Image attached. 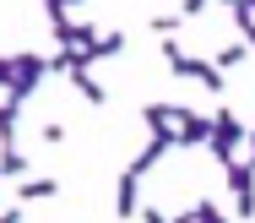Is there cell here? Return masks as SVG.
Here are the masks:
<instances>
[{"mask_svg": "<svg viewBox=\"0 0 255 223\" xmlns=\"http://www.w3.org/2000/svg\"><path fill=\"white\" fill-rule=\"evenodd\" d=\"M245 142H250V125H245L234 109H217V114H212V158H217L223 169L239 158V147H245Z\"/></svg>", "mask_w": 255, "mask_h": 223, "instance_id": "obj_1", "label": "cell"}, {"mask_svg": "<svg viewBox=\"0 0 255 223\" xmlns=\"http://www.w3.org/2000/svg\"><path fill=\"white\" fill-rule=\"evenodd\" d=\"M163 60H168V71H174V76H190V82H201L206 93H223V82H228V76H223V71H217L212 60L185 55V49H179L174 38H163Z\"/></svg>", "mask_w": 255, "mask_h": 223, "instance_id": "obj_2", "label": "cell"}, {"mask_svg": "<svg viewBox=\"0 0 255 223\" xmlns=\"http://www.w3.org/2000/svg\"><path fill=\"white\" fill-rule=\"evenodd\" d=\"M44 76H49V60L44 55H16V82L5 87V98H11V104H27V98L38 93Z\"/></svg>", "mask_w": 255, "mask_h": 223, "instance_id": "obj_3", "label": "cell"}, {"mask_svg": "<svg viewBox=\"0 0 255 223\" xmlns=\"http://www.w3.org/2000/svg\"><path fill=\"white\" fill-rule=\"evenodd\" d=\"M228 191H234V213L255 218V164L250 158H234L228 164Z\"/></svg>", "mask_w": 255, "mask_h": 223, "instance_id": "obj_4", "label": "cell"}, {"mask_svg": "<svg viewBox=\"0 0 255 223\" xmlns=\"http://www.w3.org/2000/svg\"><path fill=\"white\" fill-rule=\"evenodd\" d=\"M201 142H212V114L174 104V147H201Z\"/></svg>", "mask_w": 255, "mask_h": 223, "instance_id": "obj_5", "label": "cell"}, {"mask_svg": "<svg viewBox=\"0 0 255 223\" xmlns=\"http://www.w3.org/2000/svg\"><path fill=\"white\" fill-rule=\"evenodd\" d=\"M54 44L60 49H93L98 44V27H87V22H71V16H54Z\"/></svg>", "mask_w": 255, "mask_h": 223, "instance_id": "obj_6", "label": "cell"}, {"mask_svg": "<svg viewBox=\"0 0 255 223\" xmlns=\"http://www.w3.org/2000/svg\"><path fill=\"white\" fill-rule=\"evenodd\" d=\"M136 213H141V180L125 169L114 180V218H136Z\"/></svg>", "mask_w": 255, "mask_h": 223, "instance_id": "obj_7", "label": "cell"}, {"mask_svg": "<svg viewBox=\"0 0 255 223\" xmlns=\"http://www.w3.org/2000/svg\"><path fill=\"white\" fill-rule=\"evenodd\" d=\"M65 76H71V87H76V93H82L93 109H103V104H109V87H103V82L93 76V71H87V65H71Z\"/></svg>", "mask_w": 255, "mask_h": 223, "instance_id": "obj_8", "label": "cell"}, {"mask_svg": "<svg viewBox=\"0 0 255 223\" xmlns=\"http://www.w3.org/2000/svg\"><path fill=\"white\" fill-rule=\"evenodd\" d=\"M168 147H174V142H168V136H152V142H147V147H141V153H136V158H130V174H136V180H147V174H152L157 164H163V153H168Z\"/></svg>", "mask_w": 255, "mask_h": 223, "instance_id": "obj_9", "label": "cell"}, {"mask_svg": "<svg viewBox=\"0 0 255 223\" xmlns=\"http://www.w3.org/2000/svg\"><path fill=\"white\" fill-rule=\"evenodd\" d=\"M141 120H147V131H152V136H168V142H174V104H147Z\"/></svg>", "mask_w": 255, "mask_h": 223, "instance_id": "obj_10", "label": "cell"}, {"mask_svg": "<svg viewBox=\"0 0 255 223\" xmlns=\"http://www.w3.org/2000/svg\"><path fill=\"white\" fill-rule=\"evenodd\" d=\"M49 196H60V180H22L16 185V202L27 207V202H49Z\"/></svg>", "mask_w": 255, "mask_h": 223, "instance_id": "obj_11", "label": "cell"}, {"mask_svg": "<svg viewBox=\"0 0 255 223\" xmlns=\"http://www.w3.org/2000/svg\"><path fill=\"white\" fill-rule=\"evenodd\" d=\"M120 49H125V33H98V44H93V49H82V60H87V65H98V60L120 55Z\"/></svg>", "mask_w": 255, "mask_h": 223, "instance_id": "obj_12", "label": "cell"}, {"mask_svg": "<svg viewBox=\"0 0 255 223\" xmlns=\"http://www.w3.org/2000/svg\"><path fill=\"white\" fill-rule=\"evenodd\" d=\"M0 180H27V153L0 147Z\"/></svg>", "mask_w": 255, "mask_h": 223, "instance_id": "obj_13", "label": "cell"}, {"mask_svg": "<svg viewBox=\"0 0 255 223\" xmlns=\"http://www.w3.org/2000/svg\"><path fill=\"white\" fill-rule=\"evenodd\" d=\"M16 109L22 104H11V98L0 104V147H16Z\"/></svg>", "mask_w": 255, "mask_h": 223, "instance_id": "obj_14", "label": "cell"}, {"mask_svg": "<svg viewBox=\"0 0 255 223\" xmlns=\"http://www.w3.org/2000/svg\"><path fill=\"white\" fill-rule=\"evenodd\" d=\"M245 55H250V44L239 38V44H228V49H217V55H212V65H217V71H234V65H245Z\"/></svg>", "mask_w": 255, "mask_h": 223, "instance_id": "obj_15", "label": "cell"}, {"mask_svg": "<svg viewBox=\"0 0 255 223\" xmlns=\"http://www.w3.org/2000/svg\"><path fill=\"white\" fill-rule=\"evenodd\" d=\"M234 27H239V38H245V44L255 38V5H250V0H239V5H234Z\"/></svg>", "mask_w": 255, "mask_h": 223, "instance_id": "obj_16", "label": "cell"}, {"mask_svg": "<svg viewBox=\"0 0 255 223\" xmlns=\"http://www.w3.org/2000/svg\"><path fill=\"white\" fill-rule=\"evenodd\" d=\"M179 218H185V223H228L212 202H196V207H190V213H179Z\"/></svg>", "mask_w": 255, "mask_h": 223, "instance_id": "obj_17", "label": "cell"}, {"mask_svg": "<svg viewBox=\"0 0 255 223\" xmlns=\"http://www.w3.org/2000/svg\"><path fill=\"white\" fill-rule=\"evenodd\" d=\"M174 27H179V16H152V33H157V38H174Z\"/></svg>", "mask_w": 255, "mask_h": 223, "instance_id": "obj_18", "label": "cell"}, {"mask_svg": "<svg viewBox=\"0 0 255 223\" xmlns=\"http://www.w3.org/2000/svg\"><path fill=\"white\" fill-rule=\"evenodd\" d=\"M16 82V55H0V87Z\"/></svg>", "mask_w": 255, "mask_h": 223, "instance_id": "obj_19", "label": "cell"}, {"mask_svg": "<svg viewBox=\"0 0 255 223\" xmlns=\"http://www.w3.org/2000/svg\"><path fill=\"white\" fill-rule=\"evenodd\" d=\"M141 218H147V223H185V218H163L157 207H141Z\"/></svg>", "mask_w": 255, "mask_h": 223, "instance_id": "obj_20", "label": "cell"}, {"mask_svg": "<svg viewBox=\"0 0 255 223\" xmlns=\"http://www.w3.org/2000/svg\"><path fill=\"white\" fill-rule=\"evenodd\" d=\"M0 223H22V207H0Z\"/></svg>", "mask_w": 255, "mask_h": 223, "instance_id": "obj_21", "label": "cell"}, {"mask_svg": "<svg viewBox=\"0 0 255 223\" xmlns=\"http://www.w3.org/2000/svg\"><path fill=\"white\" fill-rule=\"evenodd\" d=\"M60 5H65V11H71V5H82V0H60Z\"/></svg>", "mask_w": 255, "mask_h": 223, "instance_id": "obj_22", "label": "cell"}, {"mask_svg": "<svg viewBox=\"0 0 255 223\" xmlns=\"http://www.w3.org/2000/svg\"><path fill=\"white\" fill-rule=\"evenodd\" d=\"M250 164H255V136H250Z\"/></svg>", "mask_w": 255, "mask_h": 223, "instance_id": "obj_23", "label": "cell"}, {"mask_svg": "<svg viewBox=\"0 0 255 223\" xmlns=\"http://www.w3.org/2000/svg\"><path fill=\"white\" fill-rule=\"evenodd\" d=\"M250 136H255V125H250Z\"/></svg>", "mask_w": 255, "mask_h": 223, "instance_id": "obj_24", "label": "cell"}, {"mask_svg": "<svg viewBox=\"0 0 255 223\" xmlns=\"http://www.w3.org/2000/svg\"><path fill=\"white\" fill-rule=\"evenodd\" d=\"M250 5H255V0H250Z\"/></svg>", "mask_w": 255, "mask_h": 223, "instance_id": "obj_25", "label": "cell"}]
</instances>
